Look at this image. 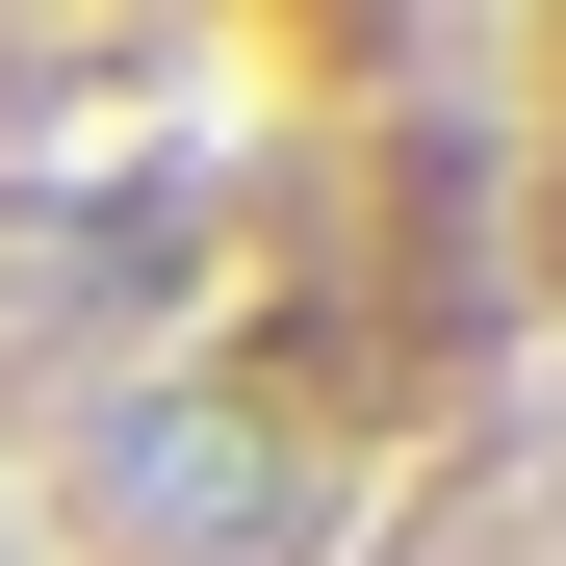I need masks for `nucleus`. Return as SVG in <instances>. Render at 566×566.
I'll list each match as a JSON object with an SVG mask.
<instances>
[{"label":"nucleus","mask_w":566,"mask_h":566,"mask_svg":"<svg viewBox=\"0 0 566 566\" xmlns=\"http://www.w3.org/2000/svg\"><path fill=\"white\" fill-rule=\"evenodd\" d=\"M77 541L104 566H310V463L232 387H77Z\"/></svg>","instance_id":"f257e3e1"}]
</instances>
